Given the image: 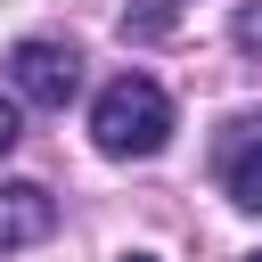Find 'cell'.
Returning a JSON list of instances; mask_svg holds the SVG:
<instances>
[{"instance_id": "obj_8", "label": "cell", "mask_w": 262, "mask_h": 262, "mask_svg": "<svg viewBox=\"0 0 262 262\" xmlns=\"http://www.w3.org/2000/svg\"><path fill=\"white\" fill-rule=\"evenodd\" d=\"M123 262H156V254H123Z\"/></svg>"}, {"instance_id": "obj_4", "label": "cell", "mask_w": 262, "mask_h": 262, "mask_svg": "<svg viewBox=\"0 0 262 262\" xmlns=\"http://www.w3.org/2000/svg\"><path fill=\"white\" fill-rule=\"evenodd\" d=\"M221 180H229V205L262 213V131H254V139H237V147L221 156Z\"/></svg>"}, {"instance_id": "obj_7", "label": "cell", "mask_w": 262, "mask_h": 262, "mask_svg": "<svg viewBox=\"0 0 262 262\" xmlns=\"http://www.w3.org/2000/svg\"><path fill=\"white\" fill-rule=\"evenodd\" d=\"M16 131H25V123H16V106H8V98H0V156H8V147H16Z\"/></svg>"}, {"instance_id": "obj_9", "label": "cell", "mask_w": 262, "mask_h": 262, "mask_svg": "<svg viewBox=\"0 0 262 262\" xmlns=\"http://www.w3.org/2000/svg\"><path fill=\"white\" fill-rule=\"evenodd\" d=\"M254 262H262V254H254Z\"/></svg>"}, {"instance_id": "obj_5", "label": "cell", "mask_w": 262, "mask_h": 262, "mask_svg": "<svg viewBox=\"0 0 262 262\" xmlns=\"http://www.w3.org/2000/svg\"><path fill=\"white\" fill-rule=\"evenodd\" d=\"M164 25H172V0H156V8H131V16H123V33H139V41H147V33H164Z\"/></svg>"}, {"instance_id": "obj_3", "label": "cell", "mask_w": 262, "mask_h": 262, "mask_svg": "<svg viewBox=\"0 0 262 262\" xmlns=\"http://www.w3.org/2000/svg\"><path fill=\"white\" fill-rule=\"evenodd\" d=\"M49 229H57V196H49V188H33V180H0V254L41 246Z\"/></svg>"}, {"instance_id": "obj_1", "label": "cell", "mask_w": 262, "mask_h": 262, "mask_svg": "<svg viewBox=\"0 0 262 262\" xmlns=\"http://www.w3.org/2000/svg\"><path fill=\"white\" fill-rule=\"evenodd\" d=\"M90 139H98V156H156V147L172 139V98H164V82L115 74V82L98 90V106H90Z\"/></svg>"}, {"instance_id": "obj_2", "label": "cell", "mask_w": 262, "mask_h": 262, "mask_svg": "<svg viewBox=\"0 0 262 262\" xmlns=\"http://www.w3.org/2000/svg\"><path fill=\"white\" fill-rule=\"evenodd\" d=\"M8 82H16V98H33V106H66V98L82 90V49H74V41H16V49H8Z\"/></svg>"}, {"instance_id": "obj_6", "label": "cell", "mask_w": 262, "mask_h": 262, "mask_svg": "<svg viewBox=\"0 0 262 262\" xmlns=\"http://www.w3.org/2000/svg\"><path fill=\"white\" fill-rule=\"evenodd\" d=\"M237 49H246V57H262V0H254V8H237Z\"/></svg>"}]
</instances>
